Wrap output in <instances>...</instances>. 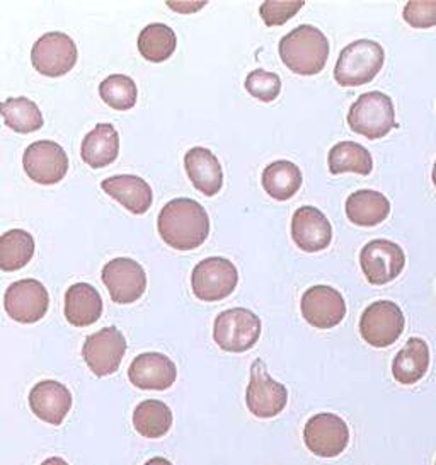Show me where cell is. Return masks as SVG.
I'll use <instances>...</instances> for the list:
<instances>
[{"mask_svg":"<svg viewBox=\"0 0 436 465\" xmlns=\"http://www.w3.org/2000/svg\"><path fill=\"white\" fill-rule=\"evenodd\" d=\"M164 242L177 251L198 249L210 235V217L191 198H176L164 206L157 219Z\"/></svg>","mask_w":436,"mask_h":465,"instance_id":"cell-1","label":"cell"},{"mask_svg":"<svg viewBox=\"0 0 436 465\" xmlns=\"http://www.w3.org/2000/svg\"><path fill=\"white\" fill-rule=\"evenodd\" d=\"M278 52L282 62L292 72L317 75L326 67L329 42L322 31L311 25H302L282 38Z\"/></svg>","mask_w":436,"mask_h":465,"instance_id":"cell-2","label":"cell"},{"mask_svg":"<svg viewBox=\"0 0 436 465\" xmlns=\"http://www.w3.org/2000/svg\"><path fill=\"white\" fill-rule=\"evenodd\" d=\"M385 62L382 45L372 40H358L348 45L336 62L334 79L342 87H358L372 83Z\"/></svg>","mask_w":436,"mask_h":465,"instance_id":"cell-3","label":"cell"},{"mask_svg":"<svg viewBox=\"0 0 436 465\" xmlns=\"http://www.w3.org/2000/svg\"><path fill=\"white\" fill-rule=\"evenodd\" d=\"M348 126L368 140H381L397 128L392 99L381 91L358 97L348 111Z\"/></svg>","mask_w":436,"mask_h":465,"instance_id":"cell-4","label":"cell"},{"mask_svg":"<svg viewBox=\"0 0 436 465\" xmlns=\"http://www.w3.org/2000/svg\"><path fill=\"white\" fill-rule=\"evenodd\" d=\"M261 336V319L253 311L235 307L217 315L213 324V340L227 353L249 351Z\"/></svg>","mask_w":436,"mask_h":465,"instance_id":"cell-5","label":"cell"},{"mask_svg":"<svg viewBox=\"0 0 436 465\" xmlns=\"http://www.w3.org/2000/svg\"><path fill=\"white\" fill-rule=\"evenodd\" d=\"M239 283L235 264L225 258H206L198 262L191 274V287L196 299L220 302L227 299Z\"/></svg>","mask_w":436,"mask_h":465,"instance_id":"cell-6","label":"cell"},{"mask_svg":"<svg viewBox=\"0 0 436 465\" xmlns=\"http://www.w3.org/2000/svg\"><path fill=\"white\" fill-rule=\"evenodd\" d=\"M406 319L401 307L391 301L370 303L360 319V334L373 348L392 346L404 332Z\"/></svg>","mask_w":436,"mask_h":465,"instance_id":"cell-7","label":"cell"},{"mask_svg":"<svg viewBox=\"0 0 436 465\" xmlns=\"http://www.w3.org/2000/svg\"><path fill=\"white\" fill-rule=\"evenodd\" d=\"M288 391L283 383L272 381L263 360H256L251 367V381L245 391V404L256 418L270 420L285 410Z\"/></svg>","mask_w":436,"mask_h":465,"instance_id":"cell-8","label":"cell"},{"mask_svg":"<svg viewBox=\"0 0 436 465\" xmlns=\"http://www.w3.org/2000/svg\"><path fill=\"white\" fill-rule=\"evenodd\" d=\"M303 441L313 455L334 459L348 449L350 428L340 416L332 412H321L305 424Z\"/></svg>","mask_w":436,"mask_h":465,"instance_id":"cell-9","label":"cell"},{"mask_svg":"<svg viewBox=\"0 0 436 465\" xmlns=\"http://www.w3.org/2000/svg\"><path fill=\"white\" fill-rule=\"evenodd\" d=\"M126 353V340L122 331L109 326L87 336L82 346L85 365L95 377H108L116 373Z\"/></svg>","mask_w":436,"mask_h":465,"instance_id":"cell-10","label":"cell"},{"mask_svg":"<svg viewBox=\"0 0 436 465\" xmlns=\"http://www.w3.org/2000/svg\"><path fill=\"white\" fill-rule=\"evenodd\" d=\"M31 62L43 75L62 77L77 64V45L65 33H46L33 45Z\"/></svg>","mask_w":436,"mask_h":465,"instance_id":"cell-11","label":"cell"},{"mask_svg":"<svg viewBox=\"0 0 436 465\" xmlns=\"http://www.w3.org/2000/svg\"><path fill=\"white\" fill-rule=\"evenodd\" d=\"M360 266L372 285H387L402 273L406 254L402 247L392 241L375 239L362 249Z\"/></svg>","mask_w":436,"mask_h":465,"instance_id":"cell-12","label":"cell"},{"mask_svg":"<svg viewBox=\"0 0 436 465\" xmlns=\"http://www.w3.org/2000/svg\"><path fill=\"white\" fill-rule=\"evenodd\" d=\"M23 167L31 181L38 184H56L67 176L68 155L62 145L52 140H38L27 147Z\"/></svg>","mask_w":436,"mask_h":465,"instance_id":"cell-13","label":"cell"},{"mask_svg":"<svg viewBox=\"0 0 436 465\" xmlns=\"http://www.w3.org/2000/svg\"><path fill=\"white\" fill-rule=\"evenodd\" d=\"M50 305L48 290L38 280H19L5 290L4 307L11 319L21 324H35L41 321Z\"/></svg>","mask_w":436,"mask_h":465,"instance_id":"cell-14","label":"cell"},{"mask_svg":"<svg viewBox=\"0 0 436 465\" xmlns=\"http://www.w3.org/2000/svg\"><path fill=\"white\" fill-rule=\"evenodd\" d=\"M103 283L114 303H134L147 290V274L140 262L130 258H116L103 268Z\"/></svg>","mask_w":436,"mask_h":465,"instance_id":"cell-15","label":"cell"},{"mask_svg":"<svg viewBox=\"0 0 436 465\" xmlns=\"http://www.w3.org/2000/svg\"><path fill=\"white\" fill-rule=\"evenodd\" d=\"M303 319L317 329H332L346 317V302L338 290L327 285L309 288L300 302Z\"/></svg>","mask_w":436,"mask_h":465,"instance_id":"cell-16","label":"cell"},{"mask_svg":"<svg viewBox=\"0 0 436 465\" xmlns=\"http://www.w3.org/2000/svg\"><path fill=\"white\" fill-rule=\"evenodd\" d=\"M128 379L142 391H167L177 379L174 361L163 353H142L128 369Z\"/></svg>","mask_w":436,"mask_h":465,"instance_id":"cell-17","label":"cell"},{"mask_svg":"<svg viewBox=\"0 0 436 465\" xmlns=\"http://www.w3.org/2000/svg\"><path fill=\"white\" fill-rule=\"evenodd\" d=\"M292 239L305 252L324 251L332 241V227L315 206H302L292 219Z\"/></svg>","mask_w":436,"mask_h":465,"instance_id":"cell-18","label":"cell"},{"mask_svg":"<svg viewBox=\"0 0 436 465\" xmlns=\"http://www.w3.org/2000/svg\"><path fill=\"white\" fill-rule=\"evenodd\" d=\"M29 408L41 421L60 426L72 410V394L64 383L41 381L29 392Z\"/></svg>","mask_w":436,"mask_h":465,"instance_id":"cell-19","label":"cell"},{"mask_svg":"<svg viewBox=\"0 0 436 465\" xmlns=\"http://www.w3.org/2000/svg\"><path fill=\"white\" fill-rule=\"evenodd\" d=\"M103 192L122 203L128 212L135 215H144L149 212L154 194L149 183L134 174L111 176L101 183Z\"/></svg>","mask_w":436,"mask_h":465,"instance_id":"cell-20","label":"cell"},{"mask_svg":"<svg viewBox=\"0 0 436 465\" xmlns=\"http://www.w3.org/2000/svg\"><path fill=\"white\" fill-rule=\"evenodd\" d=\"M184 167L193 186L204 196H215L223 186V171L217 155L204 147H193L184 155Z\"/></svg>","mask_w":436,"mask_h":465,"instance_id":"cell-21","label":"cell"},{"mask_svg":"<svg viewBox=\"0 0 436 465\" xmlns=\"http://www.w3.org/2000/svg\"><path fill=\"white\" fill-rule=\"evenodd\" d=\"M103 314V299L89 283H75L65 293V319L75 328L93 326Z\"/></svg>","mask_w":436,"mask_h":465,"instance_id":"cell-22","label":"cell"},{"mask_svg":"<svg viewBox=\"0 0 436 465\" xmlns=\"http://www.w3.org/2000/svg\"><path fill=\"white\" fill-rule=\"evenodd\" d=\"M120 153V135L113 124H95L82 140V161L93 169L113 164Z\"/></svg>","mask_w":436,"mask_h":465,"instance_id":"cell-23","label":"cell"},{"mask_svg":"<svg viewBox=\"0 0 436 465\" xmlns=\"http://www.w3.org/2000/svg\"><path fill=\"white\" fill-rule=\"evenodd\" d=\"M391 213V202L385 194L373 190H360L346 200V217L360 227H375Z\"/></svg>","mask_w":436,"mask_h":465,"instance_id":"cell-24","label":"cell"},{"mask_svg":"<svg viewBox=\"0 0 436 465\" xmlns=\"http://www.w3.org/2000/svg\"><path fill=\"white\" fill-rule=\"evenodd\" d=\"M430 369V348L421 338H411L395 355L392 375L402 385L420 382Z\"/></svg>","mask_w":436,"mask_h":465,"instance_id":"cell-25","label":"cell"},{"mask_svg":"<svg viewBox=\"0 0 436 465\" xmlns=\"http://www.w3.org/2000/svg\"><path fill=\"white\" fill-rule=\"evenodd\" d=\"M302 171L290 161H276L263 171V188L272 200L286 202L299 193L302 186Z\"/></svg>","mask_w":436,"mask_h":465,"instance_id":"cell-26","label":"cell"},{"mask_svg":"<svg viewBox=\"0 0 436 465\" xmlns=\"http://www.w3.org/2000/svg\"><path fill=\"white\" fill-rule=\"evenodd\" d=\"M327 164L331 174H342V173H354L368 176L373 171V159L372 153L356 142H340L336 143L327 155Z\"/></svg>","mask_w":436,"mask_h":465,"instance_id":"cell-27","label":"cell"},{"mask_svg":"<svg viewBox=\"0 0 436 465\" xmlns=\"http://www.w3.org/2000/svg\"><path fill=\"white\" fill-rule=\"evenodd\" d=\"M134 426L145 438H163L173 428V411L157 399L140 402L134 411Z\"/></svg>","mask_w":436,"mask_h":465,"instance_id":"cell-28","label":"cell"},{"mask_svg":"<svg viewBox=\"0 0 436 465\" xmlns=\"http://www.w3.org/2000/svg\"><path fill=\"white\" fill-rule=\"evenodd\" d=\"M35 256V239L23 229H13L0 235V270H23Z\"/></svg>","mask_w":436,"mask_h":465,"instance_id":"cell-29","label":"cell"},{"mask_svg":"<svg viewBox=\"0 0 436 465\" xmlns=\"http://www.w3.org/2000/svg\"><path fill=\"white\" fill-rule=\"evenodd\" d=\"M176 33L163 23H152L138 36V52L145 60L161 64L176 52Z\"/></svg>","mask_w":436,"mask_h":465,"instance_id":"cell-30","label":"cell"},{"mask_svg":"<svg viewBox=\"0 0 436 465\" xmlns=\"http://www.w3.org/2000/svg\"><path fill=\"white\" fill-rule=\"evenodd\" d=\"M5 126L17 134H33L43 126V114L35 101L27 97H9L0 103Z\"/></svg>","mask_w":436,"mask_h":465,"instance_id":"cell-31","label":"cell"},{"mask_svg":"<svg viewBox=\"0 0 436 465\" xmlns=\"http://www.w3.org/2000/svg\"><path fill=\"white\" fill-rule=\"evenodd\" d=\"M99 96L108 104L109 108L116 111L132 110L138 99V89L132 77L114 74L106 77L99 85Z\"/></svg>","mask_w":436,"mask_h":465,"instance_id":"cell-32","label":"cell"},{"mask_svg":"<svg viewBox=\"0 0 436 465\" xmlns=\"http://www.w3.org/2000/svg\"><path fill=\"white\" fill-rule=\"evenodd\" d=\"M245 91L263 103H272L282 93V79L272 72L253 70L245 77Z\"/></svg>","mask_w":436,"mask_h":465,"instance_id":"cell-33","label":"cell"},{"mask_svg":"<svg viewBox=\"0 0 436 465\" xmlns=\"http://www.w3.org/2000/svg\"><path fill=\"white\" fill-rule=\"evenodd\" d=\"M303 0H288V2H263L259 15L266 26H283L303 7Z\"/></svg>","mask_w":436,"mask_h":465,"instance_id":"cell-34","label":"cell"},{"mask_svg":"<svg viewBox=\"0 0 436 465\" xmlns=\"http://www.w3.org/2000/svg\"><path fill=\"white\" fill-rule=\"evenodd\" d=\"M402 17L411 28H433L436 26V0H411L404 5Z\"/></svg>","mask_w":436,"mask_h":465,"instance_id":"cell-35","label":"cell"},{"mask_svg":"<svg viewBox=\"0 0 436 465\" xmlns=\"http://www.w3.org/2000/svg\"><path fill=\"white\" fill-rule=\"evenodd\" d=\"M206 2H167V5L171 9H174L177 13H184V15H190V13H196L200 9H203Z\"/></svg>","mask_w":436,"mask_h":465,"instance_id":"cell-36","label":"cell"},{"mask_svg":"<svg viewBox=\"0 0 436 465\" xmlns=\"http://www.w3.org/2000/svg\"><path fill=\"white\" fill-rule=\"evenodd\" d=\"M41 465H68V462H65L62 457H50L45 462H41Z\"/></svg>","mask_w":436,"mask_h":465,"instance_id":"cell-37","label":"cell"},{"mask_svg":"<svg viewBox=\"0 0 436 465\" xmlns=\"http://www.w3.org/2000/svg\"><path fill=\"white\" fill-rule=\"evenodd\" d=\"M144 465H173V462H169L164 457H154V459H150L149 462H145Z\"/></svg>","mask_w":436,"mask_h":465,"instance_id":"cell-38","label":"cell"},{"mask_svg":"<svg viewBox=\"0 0 436 465\" xmlns=\"http://www.w3.org/2000/svg\"><path fill=\"white\" fill-rule=\"evenodd\" d=\"M431 178H433V184L436 186V161L435 165H433V174H431Z\"/></svg>","mask_w":436,"mask_h":465,"instance_id":"cell-39","label":"cell"},{"mask_svg":"<svg viewBox=\"0 0 436 465\" xmlns=\"http://www.w3.org/2000/svg\"><path fill=\"white\" fill-rule=\"evenodd\" d=\"M436 465V464H435Z\"/></svg>","mask_w":436,"mask_h":465,"instance_id":"cell-40","label":"cell"}]
</instances>
